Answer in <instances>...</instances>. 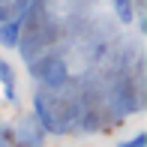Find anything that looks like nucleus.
Wrapping results in <instances>:
<instances>
[{
  "label": "nucleus",
  "instance_id": "obj_1",
  "mask_svg": "<svg viewBox=\"0 0 147 147\" xmlns=\"http://www.w3.org/2000/svg\"><path fill=\"white\" fill-rule=\"evenodd\" d=\"M36 72H39V78H42L45 84H51V87H60V84H63L66 78H69V72H66L63 60H57V57L42 60V63L36 66Z\"/></svg>",
  "mask_w": 147,
  "mask_h": 147
},
{
  "label": "nucleus",
  "instance_id": "obj_2",
  "mask_svg": "<svg viewBox=\"0 0 147 147\" xmlns=\"http://www.w3.org/2000/svg\"><path fill=\"white\" fill-rule=\"evenodd\" d=\"M18 33H21V21L0 24V42H3L6 48H15V45H18Z\"/></svg>",
  "mask_w": 147,
  "mask_h": 147
},
{
  "label": "nucleus",
  "instance_id": "obj_3",
  "mask_svg": "<svg viewBox=\"0 0 147 147\" xmlns=\"http://www.w3.org/2000/svg\"><path fill=\"white\" fill-rule=\"evenodd\" d=\"M0 81L6 87V99H15V75H12V66L6 60H0Z\"/></svg>",
  "mask_w": 147,
  "mask_h": 147
},
{
  "label": "nucleus",
  "instance_id": "obj_4",
  "mask_svg": "<svg viewBox=\"0 0 147 147\" xmlns=\"http://www.w3.org/2000/svg\"><path fill=\"white\" fill-rule=\"evenodd\" d=\"M114 12H117V18L123 24L132 21V3H129V0H114Z\"/></svg>",
  "mask_w": 147,
  "mask_h": 147
},
{
  "label": "nucleus",
  "instance_id": "obj_5",
  "mask_svg": "<svg viewBox=\"0 0 147 147\" xmlns=\"http://www.w3.org/2000/svg\"><path fill=\"white\" fill-rule=\"evenodd\" d=\"M117 147H147V135L141 132V135H135L132 141H123V144H117Z\"/></svg>",
  "mask_w": 147,
  "mask_h": 147
}]
</instances>
